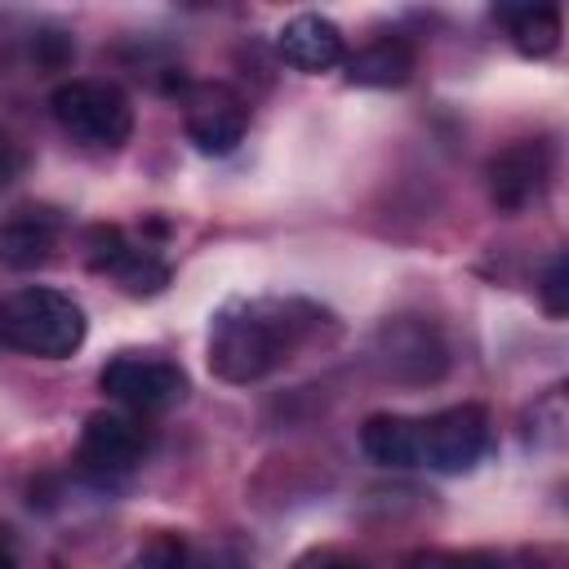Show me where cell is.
Masks as SVG:
<instances>
[{
	"instance_id": "cell-15",
	"label": "cell",
	"mask_w": 569,
	"mask_h": 569,
	"mask_svg": "<svg viewBox=\"0 0 569 569\" xmlns=\"http://www.w3.org/2000/svg\"><path fill=\"white\" fill-rule=\"evenodd\" d=\"M360 449L369 462L378 467H418V436H413V418L405 413H373L360 427Z\"/></svg>"
},
{
	"instance_id": "cell-16",
	"label": "cell",
	"mask_w": 569,
	"mask_h": 569,
	"mask_svg": "<svg viewBox=\"0 0 569 569\" xmlns=\"http://www.w3.org/2000/svg\"><path fill=\"white\" fill-rule=\"evenodd\" d=\"M405 569H502V560L489 551H413Z\"/></svg>"
},
{
	"instance_id": "cell-20",
	"label": "cell",
	"mask_w": 569,
	"mask_h": 569,
	"mask_svg": "<svg viewBox=\"0 0 569 569\" xmlns=\"http://www.w3.org/2000/svg\"><path fill=\"white\" fill-rule=\"evenodd\" d=\"M18 173H22V151L0 133V187H9Z\"/></svg>"
},
{
	"instance_id": "cell-14",
	"label": "cell",
	"mask_w": 569,
	"mask_h": 569,
	"mask_svg": "<svg viewBox=\"0 0 569 569\" xmlns=\"http://www.w3.org/2000/svg\"><path fill=\"white\" fill-rule=\"evenodd\" d=\"M493 18L507 27L511 44L525 58H547L560 44V9L556 4H498Z\"/></svg>"
},
{
	"instance_id": "cell-21",
	"label": "cell",
	"mask_w": 569,
	"mask_h": 569,
	"mask_svg": "<svg viewBox=\"0 0 569 569\" xmlns=\"http://www.w3.org/2000/svg\"><path fill=\"white\" fill-rule=\"evenodd\" d=\"M196 569H249V565H244V556H231V551L218 547V551H204Z\"/></svg>"
},
{
	"instance_id": "cell-18",
	"label": "cell",
	"mask_w": 569,
	"mask_h": 569,
	"mask_svg": "<svg viewBox=\"0 0 569 569\" xmlns=\"http://www.w3.org/2000/svg\"><path fill=\"white\" fill-rule=\"evenodd\" d=\"M538 298H542V307H547L551 320H560V316L569 311V262H565V253H551V258H547Z\"/></svg>"
},
{
	"instance_id": "cell-11",
	"label": "cell",
	"mask_w": 569,
	"mask_h": 569,
	"mask_svg": "<svg viewBox=\"0 0 569 569\" xmlns=\"http://www.w3.org/2000/svg\"><path fill=\"white\" fill-rule=\"evenodd\" d=\"M276 53L293 71L320 76V71H333V67L347 62V40H342V27L338 22H329L320 13H298V18H289L276 31Z\"/></svg>"
},
{
	"instance_id": "cell-1",
	"label": "cell",
	"mask_w": 569,
	"mask_h": 569,
	"mask_svg": "<svg viewBox=\"0 0 569 569\" xmlns=\"http://www.w3.org/2000/svg\"><path fill=\"white\" fill-rule=\"evenodd\" d=\"M311 325L316 311L307 302L236 298L209 325V373L231 387H249L284 365L311 333Z\"/></svg>"
},
{
	"instance_id": "cell-9",
	"label": "cell",
	"mask_w": 569,
	"mask_h": 569,
	"mask_svg": "<svg viewBox=\"0 0 569 569\" xmlns=\"http://www.w3.org/2000/svg\"><path fill=\"white\" fill-rule=\"evenodd\" d=\"M84 249H89V267L116 276L120 289L133 293V298L160 293V289L169 284V267H164V258H160L156 249L129 240L120 227H107V222L89 227V231H84Z\"/></svg>"
},
{
	"instance_id": "cell-10",
	"label": "cell",
	"mask_w": 569,
	"mask_h": 569,
	"mask_svg": "<svg viewBox=\"0 0 569 569\" xmlns=\"http://www.w3.org/2000/svg\"><path fill=\"white\" fill-rule=\"evenodd\" d=\"M485 182H489L493 209H502V213L529 209L547 191V182H551V151H547V142H533L529 138V142L502 147L485 164Z\"/></svg>"
},
{
	"instance_id": "cell-8",
	"label": "cell",
	"mask_w": 569,
	"mask_h": 569,
	"mask_svg": "<svg viewBox=\"0 0 569 569\" xmlns=\"http://www.w3.org/2000/svg\"><path fill=\"white\" fill-rule=\"evenodd\" d=\"M147 453V431L138 418L129 413H111V409H98L84 418V431H80V445H76V462L84 476L93 480H120L129 476Z\"/></svg>"
},
{
	"instance_id": "cell-5",
	"label": "cell",
	"mask_w": 569,
	"mask_h": 569,
	"mask_svg": "<svg viewBox=\"0 0 569 569\" xmlns=\"http://www.w3.org/2000/svg\"><path fill=\"white\" fill-rule=\"evenodd\" d=\"M98 387L133 413H164L187 400V373L164 356L120 351L98 369Z\"/></svg>"
},
{
	"instance_id": "cell-19",
	"label": "cell",
	"mask_w": 569,
	"mask_h": 569,
	"mask_svg": "<svg viewBox=\"0 0 569 569\" xmlns=\"http://www.w3.org/2000/svg\"><path fill=\"white\" fill-rule=\"evenodd\" d=\"M298 569H365V565H360V560H351V556H342V551H333V547H325V551L302 556V560H298Z\"/></svg>"
},
{
	"instance_id": "cell-22",
	"label": "cell",
	"mask_w": 569,
	"mask_h": 569,
	"mask_svg": "<svg viewBox=\"0 0 569 569\" xmlns=\"http://www.w3.org/2000/svg\"><path fill=\"white\" fill-rule=\"evenodd\" d=\"M0 569H18V565H13V556H9V551H0Z\"/></svg>"
},
{
	"instance_id": "cell-13",
	"label": "cell",
	"mask_w": 569,
	"mask_h": 569,
	"mask_svg": "<svg viewBox=\"0 0 569 569\" xmlns=\"http://www.w3.org/2000/svg\"><path fill=\"white\" fill-rule=\"evenodd\" d=\"M347 80L351 84H365V89H391V84H405L418 67V53L405 36H378L373 44L347 53Z\"/></svg>"
},
{
	"instance_id": "cell-12",
	"label": "cell",
	"mask_w": 569,
	"mask_h": 569,
	"mask_svg": "<svg viewBox=\"0 0 569 569\" xmlns=\"http://www.w3.org/2000/svg\"><path fill=\"white\" fill-rule=\"evenodd\" d=\"M58 231H62V218L53 209H13L0 222V262L13 271L44 267L58 249Z\"/></svg>"
},
{
	"instance_id": "cell-7",
	"label": "cell",
	"mask_w": 569,
	"mask_h": 569,
	"mask_svg": "<svg viewBox=\"0 0 569 569\" xmlns=\"http://www.w3.org/2000/svg\"><path fill=\"white\" fill-rule=\"evenodd\" d=\"M182 129H187L196 151L227 156L249 133V102L222 80L182 84Z\"/></svg>"
},
{
	"instance_id": "cell-6",
	"label": "cell",
	"mask_w": 569,
	"mask_h": 569,
	"mask_svg": "<svg viewBox=\"0 0 569 569\" xmlns=\"http://www.w3.org/2000/svg\"><path fill=\"white\" fill-rule=\"evenodd\" d=\"M373 360L387 378L422 387V382H440L449 369V347L440 338V329L431 320L418 316H396L373 333Z\"/></svg>"
},
{
	"instance_id": "cell-3",
	"label": "cell",
	"mask_w": 569,
	"mask_h": 569,
	"mask_svg": "<svg viewBox=\"0 0 569 569\" xmlns=\"http://www.w3.org/2000/svg\"><path fill=\"white\" fill-rule=\"evenodd\" d=\"M53 120L84 147H124L133 133V102L111 80H62L49 98Z\"/></svg>"
},
{
	"instance_id": "cell-4",
	"label": "cell",
	"mask_w": 569,
	"mask_h": 569,
	"mask_svg": "<svg viewBox=\"0 0 569 569\" xmlns=\"http://www.w3.org/2000/svg\"><path fill=\"white\" fill-rule=\"evenodd\" d=\"M418 436V467L462 476L489 449V413L480 405H449L431 418H413Z\"/></svg>"
},
{
	"instance_id": "cell-2",
	"label": "cell",
	"mask_w": 569,
	"mask_h": 569,
	"mask_svg": "<svg viewBox=\"0 0 569 569\" xmlns=\"http://www.w3.org/2000/svg\"><path fill=\"white\" fill-rule=\"evenodd\" d=\"M84 333H89V320H84L80 302L62 289L27 284V289H13L9 298H0V342L22 356L67 360L80 351Z\"/></svg>"
},
{
	"instance_id": "cell-17",
	"label": "cell",
	"mask_w": 569,
	"mask_h": 569,
	"mask_svg": "<svg viewBox=\"0 0 569 569\" xmlns=\"http://www.w3.org/2000/svg\"><path fill=\"white\" fill-rule=\"evenodd\" d=\"M124 569H187V547L178 533H156Z\"/></svg>"
}]
</instances>
